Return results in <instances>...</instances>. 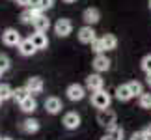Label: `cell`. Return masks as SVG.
<instances>
[{
	"mask_svg": "<svg viewBox=\"0 0 151 140\" xmlns=\"http://www.w3.org/2000/svg\"><path fill=\"white\" fill-rule=\"evenodd\" d=\"M103 84H104V80L99 73H95V75H88V79H86V88L91 90V92H97V90H103Z\"/></svg>",
	"mask_w": 151,
	"mask_h": 140,
	"instance_id": "52a82bcc",
	"label": "cell"
},
{
	"mask_svg": "<svg viewBox=\"0 0 151 140\" xmlns=\"http://www.w3.org/2000/svg\"><path fill=\"white\" fill-rule=\"evenodd\" d=\"M2 41L8 45V47H19L21 43V34L15 30V28H8V30H4L2 34Z\"/></svg>",
	"mask_w": 151,
	"mask_h": 140,
	"instance_id": "3957f363",
	"label": "cell"
},
{
	"mask_svg": "<svg viewBox=\"0 0 151 140\" xmlns=\"http://www.w3.org/2000/svg\"><path fill=\"white\" fill-rule=\"evenodd\" d=\"M30 6L32 8H39V0H30Z\"/></svg>",
	"mask_w": 151,
	"mask_h": 140,
	"instance_id": "d6a6232c",
	"label": "cell"
},
{
	"mask_svg": "<svg viewBox=\"0 0 151 140\" xmlns=\"http://www.w3.org/2000/svg\"><path fill=\"white\" fill-rule=\"evenodd\" d=\"M147 84L151 86V73H147Z\"/></svg>",
	"mask_w": 151,
	"mask_h": 140,
	"instance_id": "836d02e7",
	"label": "cell"
},
{
	"mask_svg": "<svg viewBox=\"0 0 151 140\" xmlns=\"http://www.w3.org/2000/svg\"><path fill=\"white\" fill-rule=\"evenodd\" d=\"M116 97H118L119 101H129V99L134 97V95H132L129 84H121V86H118V88H116Z\"/></svg>",
	"mask_w": 151,
	"mask_h": 140,
	"instance_id": "e0dca14e",
	"label": "cell"
},
{
	"mask_svg": "<svg viewBox=\"0 0 151 140\" xmlns=\"http://www.w3.org/2000/svg\"><path fill=\"white\" fill-rule=\"evenodd\" d=\"M63 125L67 127V129H78L80 127V116L77 112H67L65 116H63Z\"/></svg>",
	"mask_w": 151,
	"mask_h": 140,
	"instance_id": "30bf717a",
	"label": "cell"
},
{
	"mask_svg": "<svg viewBox=\"0 0 151 140\" xmlns=\"http://www.w3.org/2000/svg\"><path fill=\"white\" fill-rule=\"evenodd\" d=\"M21 105V110L22 112H26V114H30V112H34V110L37 108V103H36V99H34L32 95L30 97H26L22 103H19Z\"/></svg>",
	"mask_w": 151,
	"mask_h": 140,
	"instance_id": "d6986e66",
	"label": "cell"
},
{
	"mask_svg": "<svg viewBox=\"0 0 151 140\" xmlns=\"http://www.w3.org/2000/svg\"><path fill=\"white\" fill-rule=\"evenodd\" d=\"M101 39H103L104 49L106 51H114L116 47H118V39H116V36H112V34H104Z\"/></svg>",
	"mask_w": 151,
	"mask_h": 140,
	"instance_id": "ffe728a7",
	"label": "cell"
},
{
	"mask_svg": "<svg viewBox=\"0 0 151 140\" xmlns=\"http://www.w3.org/2000/svg\"><path fill=\"white\" fill-rule=\"evenodd\" d=\"M0 97H2V101H4V99L13 97V90H11L8 84H0Z\"/></svg>",
	"mask_w": 151,
	"mask_h": 140,
	"instance_id": "d4e9b609",
	"label": "cell"
},
{
	"mask_svg": "<svg viewBox=\"0 0 151 140\" xmlns=\"http://www.w3.org/2000/svg\"><path fill=\"white\" fill-rule=\"evenodd\" d=\"M65 4H73V2H77V0H63Z\"/></svg>",
	"mask_w": 151,
	"mask_h": 140,
	"instance_id": "e575fe53",
	"label": "cell"
},
{
	"mask_svg": "<svg viewBox=\"0 0 151 140\" xmlns=\"http://www.w3.org/2000/svg\"><path fill=\"white\" fill-rule=\"evenodd\" d=\"M26 88H28L30 93H41L43 92V80L39 77H32V79H28Z\"/></svg>",
	"mask_w": 151,
	"mask_h": 140,
	"instance_id": "2e32d148",
	"label": "cell"
},
{
	"mask_svg": "<svg viewBox=\"0 0 151 140\" xmlns=\"http://www.w3.org/2000/svg\"><path fill=\"white\" fill-rule=\"evenodd\" d=\"M17 4H22V6H30V0H15Z\"/></svg>",
	"mask_w": 151,
	"mask_h": 140,
	"instance_id": "1f68e13d",
	"label": "cell"
},
{
	"mask_svg": "<svg viewBox=\"0 0 151 140\" xmlns=\"http://www.w3.org/2000/svg\"><path fill=\"white\" fill-rule=\"evenodd\" d=\"M138 103H140L142 108H151V93H142L138 97Z\"/></svg>",
	"mask_w": 151,
	"mask_h": 140,
	"instance_id": "cb8c5ba5",
	"label": "cell"
},
{
	"mask_svg": "<svg viewBox=\"0 0 151 140\" xmlns=\"http://www.w3.org/2000/svg\"><path fill=\"white\" fill-rule=\"evenodd\" d=\"M22 131L28 133V135H32V133H37L39 131V121L34 120V118H28L22 121Z\"/></svg>",
	"mask_w": 151,
	"mask_h": 140,
	"instance_id": "ac0fdd59",
	"label": "cell"
},
{
	"mask_svg": "<svg viewBox=\"0 0 151 140\" xmlns=\"http://www.w3.org/2000/svg\"><path fill=\"white\" fill-rule=\"evenodd\" d=\"M8 67H9V58L6 56V54H0V69L6 71Z\"/></svg>",
	"mask_w": 151,
	"mask_h": 140,
	"instance_id": "4316f807",
	"label": "cell"
},
{
	"mask_svg": "<svg viewBox=\"0 0 151 140\" xmlns=\"http://www.w3.org/2000/svg\"><path fill=\"white\" fill-rule=\"evenodd\" d=\"M65 93H67V97L71 99V101H80V99H84L86 90L80 84H71V86H67Z\"/></svg>",
	"mask_w": 151,
	"mask_h": 140,
	"instance_id": "5b68a950",
	"label": "cell"
},
{
	"mask_svg": "<svg viewBox=\"0 0 151 140\" xmlns=\"http://www.w3.org/2000/svg\"><path fill=\"white\" fill-rule=\"evenodd\" d=\"M91 51L95 52V54H101V52H104L106 49H104V43H103V39H93V41H91Z\"/></svg>",
	"mask_w": 151,
	"mask_h": 140,
	"instance_id": "7402d4cb",
	"label": "cell"
},
{
	"mask_svg": "<svg viewBox=\"0 0 151 140\" xmlns=\"http://www.w3.org/2000/svg\"><path fill=\"white\" fill-rule=\"evenodd\" d=\"M52 4H54V0H39V8H41L43 11H47L52 8Z\"/></svg>",
	"mask_w": 151,
	"mask_h": 140,
	"instance_id": "83f0119b",
	"label": "cell"
},
{
	"mask_svg": "<svg viewBox=\"0 0 151 140\" xmlns=\"http://www.w3.org/2000/svg\"><path fill=\"white\" fill-rule=\"evenodd\" d=\"M149 8H151V0H149Z\"/></svg>",
	"mask_w": 151,
	"mask_h": 140,
	"instance_id": "74e56055",
	"label": "cell"
},
{
	"mask_svg": "<svg viewBox=\"0 0 151 140\" xmlns=\"http://www.w3.org/2000/svg\"><path fill=\"white\" fill-rule=\"evenodd\" d=\"M97 36H95V30L91 28V25H86V26H82L78 30V39H80V43H90L91 45V41H93Z\"/></svg>",
	"mask_w": 151,
	"mask_h": 140,
	"instance_id": "ba28073f",
	"label": "cell"
},
{
	"mask_svg": "<svg viewBox=\"0 0 151 140\" xmlns=\"http://www.w3.org/2000/svg\"><path fill=\"white\" fill-rule=\"evenodd\" d=\"M101 140H118V138H114V136H112V135H110V133L106 131V135H104V136H103Z\"/></svg>",
	"mask_w": 151,
	"mask_h": 140,
	"instance_id": "f546056e",
	"label": "cell"
},
{
	"mask_svg": "<svg viewBox=\"0 0 151 140\" xmlns=\"http://www.w3.org/2000/svg\"><path fill=\"white\" fill-rule=\"evenodd\" d=\"M97 121H99L103 127L110 129V127L116 125V114L112 112V110H108V108H101L99 114H97Z\"/></svg>",
	"mask_w": 151,
	"mask_h": 140,
	"instance_id": "7a4b0ae2",
	"label": "cell"
},
{
	"mask_svg": "<svg viewBox=\"0 0 151 140\" xmlns=\"http://www.w3.org/2000/svg\"><path fill=\"white\" fill-rule=\"evenodd\" d=\"M30 39H32V43L36 45L37 51L39 49H47V45H49V39H47V34L45 32H37L36 30V34H32Z\"/></svg>",
	"mask_w": 151,
	"mask_h": 140,
	"instance_id": "7c38bea8",
	"label": "cell"
},
{
	"mask_svg": "<svg viewBox=\"0 0 151 140\" xmlns=\"http://www.w3.org/2000/svg\"><path fill=\"white\" fill-rule=\"evenodd\" d=\"M82 19H84L86 25H95V22H99L101 13H99L97 8H86L84 13H82Z\"/></svg>",
	"mask_w": 151,
	"mask_h": 140,
	"instance_id": "9c48e42d",
	"label": "cell"
},
{
	"mask_svg": "<svg viewBox=\"0 0 151 140\" xmlns=\"http://www.w3.org/2000/svg\"><path fill=\"white\" fill-rule=\"evenodd\" d=\"M144 133H146V135H147V138H151V123L146 127V129H144Z\"/></svg>",
	"mask_w": 151,
	"mask_h": 140,
	"instance_id": "4dcf8cb0",
	"label": "cell"
},
{
	"mask_svg": "<svg viewBox=\"0 0 151 140\" xmlns=\"http://www.w3.org/2000/svg\"><path fill=\"white\" fill-rule=\"evenodd\" d=\"M0 103H2V97H0Z\"/></svg>",
	"mask_w": 151,
	"mask_h": 140,
	"instance_id": "f35d334b",
	"label": "cell"
},
{
	"mask_svg": "<svg viewBox=\"0 0 151 140\" xmlns=\"http://www.w3.org/2000/svg\"><path fill=\"white\" fill-rule=\"evenodd\" d=\"M129 88L132 92V95H138L140 97L142 93H144V88H142V84L138 82V80H132V82H129Z\"/></svg>",
	"mask_w": 151,
	"mask_h": 140,
	"instance_id": "603a6c76",
	"label": "cell"
},
{
	"mask_svg": "<svg viewBox=\"0 0 151 140\" xmlns=\"http://www.w3.org/2000/svg\"><path fill=\"white\" fill-rule=\"evenodd\" d=\"M2 140H11V138H2Z\"/></svg>",
	"mask_w": 151,
	"mask_h": 140,
	"instance_id": "8d00e7d4",
	"label": "cell"
},
{
	"mask_svg": "<svg viewBox=\"0 0 151 140\" xmlns=\"http://www.w3.org/2000/svg\"><path fill=\"white\" fill-rule=\"evenodd\" d=\"M0 140H2V138H0Z\"/></svg>",
	"mask_w": 151,
	"mask_h": 140,
	"instance_id": "ab89813d",
	"label": "cell"
},
{
	"mask_svg": "<svg viewBox=\"0 0 151 140\" xmlns=\"http://www.w3.org/2000/svg\"><path fill=\"white\" fill-rule=\"evenodd\" d=\"M39 13H43V9H41V8H32V6H30L28 9H24V11L21 13V21L24 22V25H28V22H32Z\"/></svg>",
	"mask_w": 151,
	"mask_h": 140,
	"instance_id": "9a60e30c",
	"label": "cell"
},
{
	"mask_svg": "<svg viewBox=\"0 0 151 140\" xmlns=\"http://www.w3.org/2000/svg\"><path fill=\"white\" fill-rule=\"evenodd\" d=\"M131 140H149V138H147V135L144 131H140V133H134V135L131 136Z\"/></svg>",
	"mask_w": 151,
	"mask_h": 140,
	"instance_id": "f1b7e54d",
	"label": "cell"
},
{
	"mask_svg": "<svg viewBox=\"0 0 151 140\" xmlns=\"http://www.w3.org/2000/svg\"><path fill=\"white\" fill-rule=\"evenodd\" d=\"M110 101H112V97H110V93H106L104 90H97L93 92V95H91V105H93L95 108H108L110 107Z\"/></svg>",
	"mask_w": 151,
	"mask_h": 140,
	"instance_id": "6da1fadb",
	"label": "cell"
},
{
	"mask_svg": "<svg viewBox=\"0 0 151 140\" xmlns=\"http://www.w3.org/2000/svg\"><path fill=\"white\" fill-rule=\"evenodd\" d=\"M36 45L32 43V39L30 38H26V39H21V43H19V52L22 56H32L34 52H36Z\"/></svg>",
	"mask_w": 151,
	"mask_h": 140,
	"instance_id": "4fadbf2b",
	"label": "cell"
},
{
	"mask_svg": "<svg viewBox=\"0 0 151 140\" xmlns=\"http://www.w3.org/2000/svg\"><path fill=\"white\" fill-rule=\"evenodd\" d=\"M2 73H4V71H2V69H0V77H2Z\"/></svg>",
	"mask_w": 151,
	"mask_h": 140,
	"instance_id": "d590c367",
	"label": "cell"
},
{
	"mask_svg": "<svg viewBox=\"0 0 151 140\" xmlns=\"http://www.w3.org/2000/svg\"><path fill=\"white\" fill-rule=\"evenodd\" d=\"M30 95H32V93L28 92L26 86H24V88H17V90H13V99H15L17 103H22L26 97H30Z\"/></svg>",
	"mask_w": 151,
	"mask_h": 140,
	"instance_id": "44dd1931",
	"label": "cell"
},
{
	"mask_svg": "<svg viewBox=\"0 0 151 140\" xmlns=\"http://www.w3.org/2000/svg\"><path fill=\"white\" fill-rule=\"evenodd\" d=\"M32 25H34V28H36L37 32H47L49 28H50V21L47 19V15H43V13H39L36 19L32 21Z\"/></svg>",
	"mask_w": 151,
	"mask_h": 140,
	"instance_id": "8fae6325",
	"label": "cell"
},
{
	"mask_svg": "<svg viewBox=\"0 0 151 140\" xmlns=\"http://www.w3.org/2000/svg\"><path fill=\"white\" fill-rule=\"evenodd\" d=\"M93 69L97 73H103V71H108L110 69V60L106 58V54H95L93 58Z\"/></svg>",
	"mask_w": 151,
	"mask_h": 140,
	"instance_id": "8992f818",
	"label": "cell"
},
{
	"mask_svg": "<svg viewBox=\"0 0 151 140\" xmlns=\"http://www.w3.org/2000/svg\"><path fill=\"white\" fill-rule=\"evenodd\" d=\"M142 69L146 73H151V54H147V56L142 58Z\"/></svg>",
	"mask_w": 151,
	"mask_h": 140,
	"instance_id": "484cf974",
	"label": "cell"
},
{
	"mask_svg": "<svg viewBox=\"0 0 151 140\" xmlns=\"http://www.w3.org/2000/svg\"><path fill=\"white\" fill-rule=\"evenodd\" d=\"M62 108H63V105L58 97H49L47 101H45V110H47L49 114H58Z\"/></svg>",
	"mask_w": 151,
	"mask_h": 140,
	"instance_id": "5bb4252c",
	"label": "cell"
},
{
	"mask_svg": "<svg viewBox=\"0 0 151 140\" xmlns=\"http://www.w3.org/2000/svg\"><path fill=\"white\" fill-rule=\"evenodd\" d=\"M73 30V22L69 19H58L56 25H54V32L58 34L60 38H67Z\"/></svg>",
	"mask_w": 151,
	"mask_h": 140,
	"instance_id": "277c9868",
	"label": "cell"
}]
</instances>
